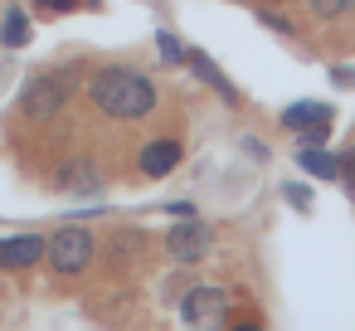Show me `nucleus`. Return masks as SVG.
<instances>
[{
	"label": "nucleus",
	"mask_w": 355,
	"mask_h": 331,
	"mask_svg": "<svg viewBox=\"0 0 355 331\" xmlns=\"http://www.w3.org/2000/svg\"><path fill=\"white\" fill-rule=\"evenodd\" d=\"M88 98L98 103V112L137 122L156 108V83L137 69H98L93 83H88Z\"/></svg>",
	"instance_id": "obj_1"
},
{
	"label": "nucleus",
	"mask_w": 355,
	"mask_h": 331,
	"mask_svg": "<svg viewBox=\"0 0 355 331\" xmlns=\"http://www.w3.org/2000/svg\"><path fill=\"white\" fill-rule=\"evenodd\" d=\"M69 93H73V78H64V74H40L35 83H25V93H20V112L35 117V122H49L54 112H64Z\"/></svg>",
	"instance_id": "obj_2"
},
{
	"label": "nucleus",
	"mask_w": 355,
	"mask_h": 331,
	"mask_svg": "<svg viewBox=\"0 0 355 331\" xmlns=\"http://www.w3.org/2000/svg\"><path fill=\"white\" fill-rule=\"evenodd\" d=\"M44 258L54 263V273L73 278V273H83V268L93 263V234H88L83 224H69V229H59V234L49 239Z\"/></svg>",
	"instance_id": "obj_3"
},
{
	"label": "nucleus",
	"mask_w": 355,
	"mask_h": 331,
	"mask_svg": "<svg viewBox=\"0 0 355 331\" xmlns=\"http://www.w3.org/2000/svg\"><path fill=\"white\" fill-rule=\"evenodd\" d=\"M180 321L185 326H224L229 321V292L224 287H190L180 297Z\"/></svg>",
	"instance_id": "obj_4"
},
{
	"label": "nucleus",
	"mask_w": 355,
	"mask_h": 331,
	"mask_svg": "<svg viewBox=\"0 0 355 331\" xmlns=\"http://www.w3.org/2000/svg\"><path fill=\"white\" fill-rule=\"evenodd\" d=\"M209 244H214V234H209L200 219H185V224L166 229V253H171L175 263H200V258L209 253Z\"/></svg>",
	"instance_id": "obj_5"
},
{
	"label": "nucleus",
	"mask_w": 355,
	"mask_h": 331,
	"mask_svg": "<svg viewBox=\"0 0 355 331\" xmlns=\"http://www.w3.org/2000/svg\"><path fill=\"white\" fill-rule=\"evenodd\" d=\"M44 239L40 234H15V239H0V268H10V273H20V268H35L40 258H44Z\"/></svg>",
	"instance_id": "obj_6"
},
{
	"label": "nucleus",
	"mask_w": 355,
	"mask_h": 331,
	"mask_svg": "<svg viewBox=\"0 0 355 331\" xmlns=\"http://www.w3.org/2000/svg\"><path fill=\"white\" fill-rule=\"evenodd\" d=\"M282 122H287L292 132H311L306 142H321L326 127H331V108H326V103H292V108L282 112Z\"/></svg>",
	"instance_id": "obj_7"
},
{
	"label": "nucleus",
	"mask_w": 355,
	"mask_h": 331,
	"mask_svg": "<svg viewBox=\"0 0 355 331\" xmlns=\"http://www.w3.org/2000/svg\"><path fill=\"white\" fill-rule=\"evenodd\" d=\"M175 166H180V142H146V146H141V176L161 180V176H171Z\"/></svg>",
	"instance_id": "obj_8"
},
{
	"label": "nucleus",
	"mask_w": 355,
	"mask_h": 331,
	"mask_svg": "<svg viewBox=\"0 0 355 331\" xmlns=\"http://www.w3.org/2000/svg\"><path fill=\"white\" fill-rule=\"evenodd\" d=\"M59 190H73V195H88V190H98V166H93L88 156H73V161H64V171H59Z\"/></svg>",
	"instance_id": "obj_9"
},
{
	"label": "nucleus",
	"mask_w": 355,
	"mask_h": 331,
	"mask_svg": "<svg viewBox=\"0 0 355 331\" xmlns=\"http://www.w3.org/2000/svg\"><path fill=\"white\" fill-rule=\"evenodd\" d=\"M297 161H302V171L316 176V180H336V176H340V161H336L331 151H321V142H302Z\"/></svg>",
	"instance_id": "obj_10"
},
{
	"label": "nucleus",
	"mask_w": 355,
	"mask_h": 331,
	"mask_svg": "<svg viewBox=\"0 0 355 331\" xmlns=\"http://www.w3.org/2000/svg\"><path fill=\"white\" fill-rule=\"evenodd\" d=\"M185 64H190V69H195V74H200V78H205L214 93H219V98H229V103H234V83L219 74V64H214L205 49H190V54H185Z\"/></svg>",
	"instance_id": "obj_11"
},
{
	"label": "nucleus",
	"mask_w": 355,
	"mask_h": 331,
	"mask_svg": "<svg viewBox=\"0 0 355 331\" xmlns=\"http://www.w3.org/2000/svg\"><path fill=\"white\" fill-rule=\"evenodd\" d=\"M0 40H6L10 49H20V44L30 40V20H25V10H15V6L6 10V35H0Z\"/></svg>",
	"instance_id": "obj_12"
},
{
	"label": "nucleus",
	"mask_w": 355,
	"mask_h": 331,
	"mask_svg": "<svg viewBox=\"0 0 355 331\" xmlns=\"http://www.w3.org/2000/svg\"><path fill=\"white\" fill-rule=\"evenodd\" d=\"M306 6H311L316 20H340V15L355 10V0H306Z\"/></svg>",
	"instance_id": "obj_13"
},
{
	"label": "nucleus",
	"mask_w": 355,
	"mask_h": 331,
	"mask_svg": "<svg viewBox=\"0 0 355 331\" xmlns=\"http://www.w3.org/2000/svg\"><path fill=\"white\" fill-rule=\"evenodd\" d=\"M156 40H161V54H166V59H171V64H175V59H185V54H180V44H175V40H171V35H156Z\"/></svg>",
	"instance_id": "obj_14"
},
{
	"label": "nucleus",
	"mask_w": 355,
	"mask_h": 331,
	"mask_svg": "<svg viewBox=\"0 0 355 331\" xmlns=\"http://www.w3.org/2000/svg\"><path fill=\"white\" fill-rule=\"evenodd\" d=\"M340 180H345V185H355V146H350V151H345V161H340Z\"/></svg>",
	"instance_id": "obj_15"
},
{
	"label": "nucleus",
	"mask_w": 355,
	"mask_h": 331,
	"mask_svg": "<svg viewBox=\"0 0 355 331\" xmlns=\"http://www.w3.org/2000/svg\"><path fill=\"white\" fill-rule=\"evenodd\" d=\"M331 78H336L340 88H350V83H355V69H331Z\"/></svg>",
	"instance_id": "obj_16"
},
{
	"label": "nucleus",
	"mask_w": 355,
	"mask_h": 331,
	"mask_svg": "<svg viewBox=\"0 0 355 331\" xmlns=\"http://www.w3.org/2000/svg\"><path fill=\"white\" fill-rule=\"evenodd\" d=\"M287 200H292L297 210H306V195H302V185H287Z\"/></svg>",
	"instance_id": "obj_17"
},
{
	"label": "nucleus",
	"mask_w": 355,
	"mask_h": 331,
	"mask_svg": "<svg viewBox=\"0 0 355 331\" xmlns=\"http://www.w3.org/2000/svg\"><path fill=\"white\" fill-rule=\"evenodd\" d=\"M49 6H54V10H73V0H49Z\"/></svg>",
	"instance_id": "obj_18"
}]
</instances>
